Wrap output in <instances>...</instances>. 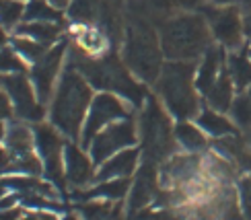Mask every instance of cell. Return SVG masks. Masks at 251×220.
Listing matches in <instances>:
<instances>
[{
    "label": "cell",
    "instance_id": "b9f144b4",
    "mask_svg": "<svg viewBox=\"0 0 251 220\" xmlns=\"http://www.w3.org/2000/svg\"><path fill=\"white\" fill-rule=\"evenodd\" d=\"M8 163V154L4 150H0V167H4Z\"/></svg>",
    "mask_w": 251,
    "mask_h": 220
},
{
    "label": "cell",
    "instance_id": "4316f807",
    "mask_svg": "<svg viewBox=\"0 0 251 220\" xmlns=\"http://www.w3.org/2000/svg\"><path fill=\"white\" fill-rule=\"evenodd\" d=\"M25 17L29 21H39V23H44V21H51V23H58V21L62 19V15L58 13V10L54 6H50L48 2H44V0H33V2H29L27 10H25Z\"/></svg>",
    "mask_w": 251,
    "mask_h": 220
},
{
    "label": "cell",
    "instance_id": "8d00e7d4",
    "mask_svg": "<svg viewBox=\"0 0 251 220\" xmlns=\"http://www.w3.org/2000/svg\"><path fill=\"white\" fill-rule=\"evenodd\" d=\"M8 115H10V105H8V101L4 97V93H0V120L8 118Z\"/></svg>",
    "mask_w": 251,
    "mask_h": 220
},
{
    "label": "cell",
    "instance_id": "7bdbcfd3",
    "mask_svg": "<svg viewBox=\"0 0 251 220\" xmlns=\"http://www.w3.org/2000/svg\"><path fill=\"white\" fill-rule=\"evenodd\" d=\"M241 10H251V0H241Z\"/></svg>",
    "mask_w": 251,
    "mask_h": 220
},
{
    "label": "cell",
    "instance_id": "4fadbf2b",
    "mask_svg": "<svg viewBox=\"0 0 251 220\" xmlns=\"http://www.w3.org/2000/svg\"><path fill=\"white\" fill-rule=\"evenodd\" d=\"M225 62H226V56H225L223 46H210L204 51L200 66L196 68V89H198V93H202V95L206 97V93L214 87L218 76L223 74Z\"/></svg>",
    "mask_w": 251,
    "mask_h": 220
},
{
    "label": "cell",
    "instance_id": "836d02e7",
    "mask_svg": "<svg viewBox=\"0 0 251 220\" xmlns=\"http://www.w3.org/2000/svg\"><path fill=\"white\" fill-rule=\"evenodd\" d=\"M0 72H23V62L10 49L0 51Z\"/></svg>",
    "mask_w": 251,
    "mask_h": 220
},
{
    "label": "cell",
    "instance_id": "f1b7e54d",
    "mask_svg": "<svg viewBox=\"0 0 251 220\" xmlns=\"http://www.w3.org/2000/svg\"><path fill=\"white\" fill-rule=\"evenodd\" d=\"M82 212L85 220H120V210L111 204H91Z\"/></svg>",
    "mask_w": 251,
    "mask_h": 220
},
{
    "label": "cell",
    "instance_id": "d4e9b609",
    "mask_svg": "<svg viewBox=\"0 0 251 220\" xmlns=\"http://www.w3.org/2000/svg\"><path fill=\"white\" fill-rule=\"evenodd\" d=\"M6 144H8V150L15 152V156L23 159V156H29L31 154V134L27 128H17L10 130L8 138H6Z\"/></svg>",
    "mask_w": 251,
    "mask_h": 220
},
{
    "label": "cell",
    "instance_id": "30bf717a",
    "mask_svg": "<svg viewBox=\"0 0 251 220\" xmlns=\"http://www.w3.org/2000/svg\"><path fill=\"white\" fill-rule=\"evenodd\" d=\"M202 171V161L196 152L190 154H171L169 159L163 163V169L159 179L167 190L173 187H183L192 179H196Z\"/></svg>",
    "mask_w": 251,
    "mask_h": 220
},
{
    "label": "cell",
    "instance_id": "ab89813d",
    "mask_svg": "<svg viewBox=\"0 0 251 220\" xmlns=\"http://www.w3.org/2000/svg\"><path fill=\"white\" fill-rule=\"evenodd\" d=\"M15 204V197L10 196V197H0V210H10Z\"/></svg>",
    "mask_w": 251,
    "mask_h": 220
},
{
    "label": "cell",
    "instance_id": "2e32d148",
    "mask_svg": "<svg viewBox=\"0 0 251 220\" xmlns=\"http://www.w3.org/2000/svg\"><path fill=\"white\" fill-rule=\"evenodd\" d=\"M138 159H140V152L136 148H126L120 150L118 154H113L111 159H107L99 167V173H97V179L99 181H107V179H126L130 177L136 167H138Z\"/></svg>",
    "mask_w": 251,
    "mask_h": 220
},
{
    "label": "cell",
    "instance_id": "4dcf8cb0",
    "mask_svg": "<svg viewBox=\"0 0 251 220\" xmlns=\"http://www.w3.org/2000/svg\"><path fill=\"white\" fill-rule=\"evenodd\" d=\"M78 41H80L82 48L87 51H93V54H97V51H101L105 48V37H103V33L97 29H85L78 35Z\"/></svg>",
    "mask_w": 251,
    "mask_h": 220
},
{
    "label": "cell",
    "instance_id": "d6a6232c",
    "mask_svg": "<svg viewBox=\"0 0 251 220\" xmlns=\"http://www.w3.org/2000/svg\"><path fill=\"white\" fill-rule=\"evenodd\" d=\"M15 46H17V49L23 54L25 58H29V60H39V58H44V51H46V46L44 44H39V41H27V39H17L15 41Z\"/></svg>",
    "mask_w": 251,
    "mask_h": 220
},
{
    "label": "cell",
    "instance_id": "cb8c5ba5",
    "mask_svg": "<svg viewBox=\"0 0 251 220\" xmlns=\"http://www.w3.org/2000/svg\"><path fill=\"white\" fill-rule=\"evenodd\" d=\"M103 10L101 0H72L70 2V17L78 23H91L99 17Z\"/></svg>",
    "mask_w": 251,
    "mask_h": 220
},
{
    "label": "cell",
    "instance_id": "c3c4849f",
    "mask_svg": "<svg viewBox=\"0 0 251 220\" xmlns=\"http://www.w3.org/2000/svg\"><path fill=\"white\" fill-rule=\"evenodd\" d=\"M245 93H247V95H249V97H251V87H249V89H247V91H245Z\"/></svg>",
    "mask_w": 251,
    "mask_h": 220
},
{
    "label": "cell",
    "instance_id": "52a82bcc",
    "mask_svg": "<svg viewBox=\"0 0 251 220\" xmlns=\"http://www.w3.org/2000/svg\"><path fill=\"white\" fill-rule=\"evenodd\" d=\"M134 144H136V125L130 118H126L107 125L105 130H101L89 144V154L95 165H103L113 154H118L120 150L126 148H132Z\"/></svg>",
    "mask_w": 251,
    "mask_h": 220
},
{
    "label": "cell",
    "instance_id": "603a6c76",
    "mask_svg": "<svg viewBox=\"0 0 251 220\" xmlns=\"http://www.w3.org/2000/svg\"><path fill=\"white\" fill-rule=\"evenodd\" d=\"M228 113H231V120L237 125V130L251 134V97L247 93H241V95L235 97Z\"/></svg>",
    "mask_w": 251,
    "mask_h": 220
},
{
    "label": "cell",
    "instance_id": "1f68e13d",
    "mask_svg": "<svg viewBox=\"0 0 251 220\" xmlns=\"http://www.w3.org/2000/svg\"><path fill=\"white\" fill-rule=\"evenodd\" d=\"M21 13H23V4L17 0H0V21L4 25H15Z\"/></svg>",
    "mask_w": 251,
    "mask_h": 220
},
{
    "label": "cell",
    "instance_id": "bcb514c9",
    "mask_svg": "<svg viewBox=\"0 0 251 220\" xmlns=\"http://www.w3.org/2000/svg\"><path fill=\"white\" fill-rule=\"evenodd\" d=\"M4 190H6V185H4V181H0V197L4 196Z\"/></svg>",
    "mask_w": 251,
    "mask_h": 220
},
{
    "label": "cell",
    "instance_id": "d590c367",
    "mask_svg": "<svg viewBox=\"0 0 251 220\" xmlns=\"http://www.w3.org/2000/svg\"><path fill=\"white\" fill-rule=\"evenodd\" d=\"M243 33H245V39L251 44V10H245L243 15Z\"/></svg>",
    "mask_w": 251,
    "mask_h": 220
},
{
    "label": "cell",
    "instance_id": "ffe728a7",
    "mask_svg": "<svg viewBox=\"0 0 251 220\" xmlns=\"http://www.w3.org/2000/svg\"><path fill=\"white\" fill-rule=\"evenodd\" d=\"M225 64H226V62H225ZM235 91H237V89H235L233 80H231V76H228V72H226V66H225L223 74L218 76V80L214 82V87L206 93L208 107L221 111V113H226L228 109H231L235 97H237Z\"/></svg>",
    "mask_w": 251,
    "mask_h": 220
},
{
    "label": "cell",
    "instance_id": "ba28073f",
    "mask_svg": "<svg viewBox=\"0 0 251 220\" xmlns=\"http://www.w3.org/2000/svg\"><path fill=\"white\" fill-rule=\"evenodd\" d=\"M204 17L210 25L212 37L225 49L233 51L243 48L245 33H243V15L237 6H212L204 10Z\"/></svg>",
    "mask_w": 251,
    "mask_h": 220
},
{
    "label": "cell",
    "instance_id": "f907efd6",
    "mask_svg": "<svg viewBox=\"0 0 251 220\" xmlns=\"http://www.w3.org/2000/svg\"><path fill=\"white\" fill-rule=\"evenodd\" d=\"M247 51H249V58H251V44H249V48H247Z\"/></svg>",
    "mask_w": 251,
    "mask_h": 220
},
{
    "label": "cell",
    "instance_id": "9a60e30c",
    "mask_svg": "<svg viewBox=\"0 0 251 220\" xmlns=\"http://www.w3.org/2000/svg\"><path fill=\"white\" fill-rule=\"evenodd\" d=\"M37 146L46 159L48 175L56 183H62V163H60L62 142L58 138V134L51 128H48V125H41V128H37Z\"/></svg>",
    "mask_w": 251,
    "mask_h": 220
},
{
    "label": "cell",
    "instance_id": "5b68a950",
    "mask_svg": "<svg viewBox=\"0 0 251 220\" xmlns=\"http://www.w3.org/2000/svg\"><path fill=\"white\" fill-rule=\"evenodd\" d=\"M72 68L80 70V74L85 76L93 87L118 93V95L130 99L134 105H140V103L149 97L146 95V89L132 78L128 66H126L124 62H120V58L113 54L103 60L76 58Z\"/></svg>",
    "mask_w": 251,
    "mask_h": 220
},
{
    "label": "cell",
    "instance_id": "8992f818",
    "mask_svg": "<svg viewBox=\"0 0 251 220\" xmlns=\"http://www.w3.org/2000/svg\"><path fill=\"white\" fill-rule=\"evenodd\" d=\"M140 138L146 161L159 163L175 154V128L171 125L163 105L156 101V97L151 95L146 97V105L140 115Z\"/></svg>",
    "mask_w": 251,
    "mask_h": 220
},
{
    "label": "cell",
    "instance_id": "7a4b0ae2",
    "mask_svg": "<svg viewBox=\"0 0 251 220\" xmlns=\"http://www.w3.org/2000/svg\"><path fill=\"white\" fill-rule=\"evenodd\" d=\"M159 37L163 54L177 62H194L202 58L204 51L212 46L210 25L200 13L167 17L161 23Z\"/></svg>",
    "mask_w": 251,
    "mask_h": 220
},
{
    "label": "cell",
    "instance_id": "681fc988",
    "mask_svg": "<svg viewBox=\"0 0 251 220\" xmlns=\"http://www.w3.org/2000/svg\"><path fill=\"white\" fill-rule=\"evenodd\" d=\"M247 136V140H249V144H251V134H245Z\"/></svg>",
    "mask_w": 251,
    "mask_h": 220
},
{
    "label": "cell",
    "instance_id": "7402d4cb",
    "mask_svg": "<svg viewBox=\"0 0 251 220\" xmlns=\"http://www.w3.org/2000/svg\"><path fill=\"white\" fill-rule=\"evenodd\" d=\"M130 179H107V181H101L97 187L87 194L89 197H99V200H107V202H118L122 197L130 192Z\"/></svg>",
    "mask_w": 251,
    "mask_h": 220
},
{
    "label": "cell",
    "instance_id": "3957f363",
    "mask_svg": "<svg viewBox=\"0 0 251 220\" xmlns=\"http://www.w3.org/2000/svg\"><path fill=\"white\" fill-rule=\"evenodd\" d=\"M156 91H159L167 111L175 115L177 120H190L200 113L194 62L169 60L156 80Z\"/></svg>",
    "mask_w": 251,
    "mask_h": 220
},
{
    "label": "cell",
    "instance_id": "44dd1931",
    "mask_svg": "<svg viewBox=\"0 0 251 220\" xmlns=\"http://www.w3.org/2000/svg\"><path fill=\"white\" fill-rule=\"evenodd\" d=\"M175 140L179 142L185 150L196 152V154L208 146L206 132L200 128V125H194L187 120H181L179 123L175 125Z\"/></svg>",
    "mask_w": 251,
    "mask_h": 220
},
{
    "label": "cell",
    "instance_id": "7c38bea8",
    "mask_svg": "<svg viewBox=\"0 0 251 220\" xmlns=\"http://www.w3.org/2000/svg\"><path fill=\"white\" fill-rule=\"evenodd\" d=\"M2 85L6 87L8 95L13 97L15 107H17L21 118H25V120H41L44 109H41V105H37V101L33 97V89L29 87V82H27V78L23 74L4 76Z\"/></svg>",
    "mask_w": 251,
    "mask_h": 220
},
{
    "label": "cell",
    "instance_id": "277c9868",
    "mask_svg": "<svg viewBox=\"0 0 251 220\" xmlns=\"http://www.w3.org/2000/svg\"><path fill=\"white\" fill-rule=\"evenodd\" d=\"M91 85L76 68H68L60 80V87L51 107V122L70 138L82 134V123L91 107Z\"/></svg>",
    "mask_w": 251,
    "mask_h": 220
},
{
    "label": "cell",
    "instance_id": "484cf974",
    "mask_svg": "<svg viewBox=\"0 0 251 220\" xmlns=\"http://www.w3.org/2000/svg\"><path fill=\"white\" fill-rule=\"evenodd\" d=\"M19 33L23 35H31L35 41L39 44H51L56 37H58V27L51 25V23H29V25H23L19 27Z\"/></svg>",
    "mask_w": 251,
    "mask_h": 220
},
{
    "label": "cell",
    "instance_id": "7dc6e473",
    "mask_svg": "<svg viewBox=\"0 0 251 220\" xmlns=\"http://www.w3.org/2000/svg\"><path fill=\"white\" fill-rule=\"evenodd\" d=\"M2 136H4V125L0 123V140H2Z\"/></svg>",
    "mask_w": 251,
    "mask_h": 220
},
{
    "label": "cell",
    "instance_id": "816d5d0a",
    "mask_svg": "<svg viewBox=\"0 0 251 220\" xmlns=\"http://www.w3.org/2000/svg\"><path fill=\"white\" fill-rule=\"evenodd\" d=\"M66 220H76V218H75V216H68V218H66Z\"/></svg>",
    "mask_w": 251,
    "mask_h": 220
},
{
    "label": "cell",
    "instance_id": "6da1fadb",
    "mask_svg": "<svg viewBox=\"0 0 251 220\" xmlns=\"http://www.w3.org/2000/svg\"><path fill=\"white\" fill-rule=\"evenodd\" d=\"M144 0L130 2V21L124 35V64L144 82H156L163 70L161 37L152 27Z\"/></svg>",
    "mask_w": 251,
    "mask_h": 220
},
{
    "label": "cell",
    "instance_id": "f6af8a7d",
    "mask_svg": "<svg viewBox=\"0 0 251 220\" xmlns=\"http://www.w3.org/2000/svg\"><path fill=\"white\" fill-rule=\"evenodd\" d=\"M4 41H6V35H4V31H2V29H0V46H2V44H4Z\"/></svg>",
    "mask_w": 251,
    "mask_h": 220
},
{
    "label": "cell",
    "instance_id": "ac0fdd59",
    "mask_svg": "<svg viewBox=\"0 0 251 220\" xmlns=\"http://www.w3.org/2000/svg\"><path fill=\"white\" fill-rule=\"evenodd\" d=\"M226 72L231 76L233 85L237 91H247L251 87V58H249V51L247 48H239L233 49L231 54L226 56Z\"/></svg>",
    "mask_w": 251,
    "mask_h": 220
},
{
    "label": "cell",
    "instance_id": "8fae6325",
    "mask_svg": "<svg viewBox=\"0 0 251 220\" xmlns=\"http://www.w3.org/2000/svg\"><path fill=\"white\" fill-rule=\"evenodd\" d=\"M156 163L152 161H144V165L136 171V179L130 187V200H128V210L134 212H140L149 206L156 194H159V173H156Z\"/></svg>",
    "mask_w": 251,
    "mask_h": 220
},
{
    "label": "cell",
    "instance_id": "d6986e66",
    "mask_svg": "<svg viewBox=\"0 0 251 220\" xmlns=\"http://www.w3.org/2000/svg\"><path fill=\"white\" fill-rule=\"evenodd\" d=\"M196 122L206 132V136H212V138H216V140L225 138V136L237 134V125L233 123V120L226 118V115L221 113V111L210 109V107H206V109H202L200 113H198Z\"/></svg>",
    "mask_w": 251,
    "mask_h": 220
},
{
    "label": "cell",
    "instance_id": "f35d334b",
    "mask_svg": "<svg viewBox=\"0 0 251 220\" xmlns=\"http://www.w3.org/2000/svg\"><path fill=\"white\" fill-rule=\"evenodd\" d=\"M0 220H19V212L17 210H13V208H10V210H0Z\"/></svg>",
    "mask_w": 251,
    "mask_h": 220
},
{
    "label": "cell",
    "instance_id": "74e56055",
    "mask_svg": "<svg viewBox=\"0 0 251 220\" xmlns=\"http://www.w3.org/2000/svg\"><path fill=\"white\" fill-rule=\"evenodd\" d=\"M23 220H56V216L50 214V212H37V214H31V216H27Z\"/></svg>",
    "mask_w": 251,
    "mask_h": 220
},
{
    "label": "cell",
    "instance_id": "5bb4252c",
    "mask_svg": "<svg viewBox=\"0 0 251 220\" xmlns=\"http://www.w3.org/2000/svg\"><path fill=\"white\" fill-rule=\"evenodd\" d=\"M66 46L60 44L56 46L44 58L37 60V64L33 68V80H35V87H37V95L41 97V101H48L50 93H51V85H54V76L60 68V62H62V54H64Z\"/></svg>",
    "mask_w": 251,
    "mask_h": 220
},
{
    "label": "cell",
    "instance_id": "f546056e",
    "mask_svg": "<svg viewBox=\"0 0 251 220\" xmlns=\"http://www.w3.org/2000/svg\"><path fill=\"white\" fill-rule=\"evenodd\" d=\"M237 197L245 220H251V175L237 181Z\"/></svg>",
    "mask_w": 251,
    "mask_h": 220
},
{
    "label": "cell",
    "instance_id": "9c48e42d",
    "mask_svg": "<svg viewBox=\"0 0 251 220\" xmlns=\"http://www.w3.org/2000/svg\"><path fill=\"white\" fill-rule=\"evenodd\" d=\"M130 118L128 109L122 103L120 97H116L113 93H99V95L91 101L89 113L85 118V125H82V144H91L93 138L105 130L107 125L116 123L120 120Z\"/></svg>",
    "mask_w": 251,
    "mask_h": 220
},
{
    "label": "cell",
    "instance_id": "e575fe53",
    "mask_svg": "<svg viewBox=\"0 0 251 220\" xmlns=\"http://www.w3.org/2000/svg\"><path fill=\"white\" fill-rule=\"evenodd\" d=\"M142 220H181V216L165 208V210H156V212H149L146 216H142Z\"/></svg>",
    "mask_w": 251,
    "mask_h": 220
},
{
    "label": "cell",
    "instance_id": "83f0119b",
    "mask_svg": "<svg viewBox=\"0 0 251 220\" xmlns=\"http://www.w3.org/2000/svg\"><path fill=\"white\" fill-rule=\"evenodd\" d=\"M200 4H202V0H149L152 17L154 15H167L173 8H196Z\"/></svg>",
    "mask_w": 251,
    "mask_h": 220
},
{
    "label": "cell",
    "instance_id": "60d3db41",
    "mask_svg": "<svg viewBox=\"0 0 251 220\" xmlns=\"http://www.w3.org/2000/svg\"><path fill=\"white\" fill-rule=\"evenodd\" d=\"M237 2V0H212L214 6H233Z\"/></svg>",
    "mask_w": 251,
    "mask_h": 220
},
{
    "label": "cell",
    "instance_id": "ee69618b",
    "mask_svg": "<svg viewBox=\"0 0 251 220\" xmlns=\"http://www.w3.org/2000/svg\"><path fill=\"white\" fill-rule=\"evenodd\" d=\"M50 2H54L56 6H66V4H68V0H50Z\"/></svg>",
    "mask_w": 251,
    "mask_h": 220
},
{
    "label": "cell",
    "instance_id": "e0dca14e",
    "mask_svg": "<svg viewBox=\"0 0 251 220\" xmlns=\"http://www.w3.org/2000/svg\"><path fill=\"white\" fill-rule=\"evenodd\" d=\"M66 154V177L72 185H87L95 173H93V159L82 152L78 146L68 144L64 148Z\"/></svg>",
    "mask_w": 251,
    "mask_h": 220
}]
</instances>
